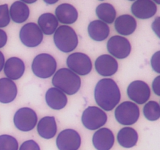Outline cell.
<instances>
[{
    "label": "cell",
    "mask_w": 160,
    "mask_h": 150,
    "mask_svg": "<svg viewBox=\"0 0 160 150\" xmlns=\"http://www.w3.org/2000/svg\"><path fill=\"white\" fill-rule=\"evenodd\" d=\"M17 95V88L14 81L7 78L0 79V102L9 103Z\"/></svg>",
    "instance_id": "obj_20"
},
{
    "label": "cell",
    "mask_w": 160,
    "mask_h": 150,
    "mask_svg": "<svg viewBox=\"0 0 160 150\" xmlns=\"http://www.w3.org/2000/svg\"><path fill=\"white\" fill-rule=\"evenodd\" d=\"M92 143L97 150H110L114 144L113 133L109 128H99L92 137Z\"/></svg>",
    "instance_id": "obj_15"
},
{
    "label": "cell",
    "mask_w": 160,
    "mask_h": 150,
    "mask_svg": "<svg viewBox=\"0 0 160 150\" xmlns=\"http://www.w3.org/2000/svg\"><path fill=\"white\" fill-rule=\"evenodd\" d=\"M7 42V34L3 30L0 29V48H3Z\"/></svg>",
    "instance_id": "obj_34"
},
{
    "label": "cell",
    "mask_w": 160,
    "mask_h": 150,
    "mask_svg": "<svg viewBox=\"0 0 160 150\" xmlns=\"http://www.w3.org/2000/svg\"><path fill=\"white\" fill-rule=\"evenodd\" d=\"M4 64H5V57L3 53L0 51V72L2 71V70L4 67Z\"/></svg>",
    "instance_id": "obj_35"
},
{
    "label": "cell",
    "mask_w": 160,
    "mask_h": 150,
    "mask_svg": "<svg viewBox=\"0 0 160 150\" xmlns=\"http://www.w3.org/2000/svg\"><path fill=\"white\" fill-rule=\"evenodd\" d=\"M67 65L69 70L78 76L88 75L92 70V62L88 55L82 52H73L68 56Z\"/></svg>",
    "instance_id": "obj_8"
},
{
    "label": "cell",
    "mask_w": 160,
    "mask_h": 150,
    "mask_svg": "<svg viewBox=\"0 0 160 150\" xmlns=\"http://www.w3.org/2000/svg\"><path fill=\"white\" fill-rule=\"evenodd\" d=\"M46 3H48V4H53V3L57 2L58 0H54V1H45Z\"/></svg>",
    "instance_id": "obj_36"
},
{
    "label": "cell",
    "mask_w": 160,
    "mask_h": 150,
    "mask_svg": "<svg viewBox=\"0 0 160 150\" xmlns=\"http://www.w3.org/2000/svg\"><path fill=\"white\" fill-rule=\"evenodd\" d=\"M159 59H160V52L158 51L152 56L151 59V65L153 70L156 73H159L160 67H159Z\"/></svg>",
    "instance_id": "obj_31"
},
{
    "label": "cell",
    "mask_w": 160,
    "mask_h": 150,
    "mask_svg": "<svg viewBox=\"0 0 160 150\" xmlns=\"http://www.w3.org/2000/svg\"><path fill=\"white\" fill-rule=\"evenodd\" d=\"M160 18L159 17H156V20L153 21L152 25V28L153 31L156 34V35L158 36V38H159V28H160Z\"/></svg>",
    "instance_id": "obj_33"
},
{
    "label": "cell",
    "mask_w": 160,
    "mask_h": 150,
    "mask_svg": "<svg viewBox=\"0 0 160 150\" xmlns=\"http://www.w3.org/2000/svg\"><path fill=\"white\" fill-rule=\"evenodd\" d=\"M152 89L155 94L158 96L160 95V77H156L152 82Z\"/></svg>",
    "instance_id": "obj_32"
},
{
    "label": "cell",
    "mask_w": 160,
    "mask_h": 150,
    "mask_svg": "<svg viewBox=\"0 0 160 150\" xmlns=\"http://www.w3.org/2000/svg\"><path fill=\"white\" fill-rule=\"evenodd\" d=\"M20 38L25 46L34 48L42 42L43 33L38 24L34 23H28L20 29Z\"/></svg>",
    "instance_id": "obj_9"
},
{
    "label": "cell",
    "mask_w": 160,
    "mask_h": 150,
    "mask_svg": "<svg viewBox=\"0 0 160 150\" xmlns=\"http://www.w3.org/2000/svg\"><path fill=\"white\" fill-rule=\"evenodd\" d=\"M57 63L56 59L48 53H42L35 56L31 65L34 74L43 79L54 75Z\"/></svg>",
    "instance_id": "obj_4"
},
{
    "label": "cell",
    "mask_w": 160,
    "mask_h": 150,
    "mask_svg": "<svg viewBox=\"0 0 160 150\" xmlns=\"http://www.w3.org/2000/svg\"><path fill=\"white\" fill-rule=\"evenodd\" d=\"M59 25L57 19L54 14L50 12H45L42 14L38 20V26L42 32L46 35H51L54 34Z\"/></svg>",
    "instance_id": "obj_25"
},
{
    "label": "cell",
    "mask_w": 160,
    "mask_h": 150,
    "mask_svg": "<svg viewBox=\"0 0 160 150\" xmlns=\"http://www.w3.org/2000/svg\"><path fill=\"white\" fill-rule=\"evenodd\" d=\"M13 122L19 131L28 132L32 131L37 125L38 116L35 111L31 108H20L14 115Z\"/></svg>",
    "instance_id": "obj_7"
},
{
    "label": "cell",
    "mask_w": 160,
    "mask_h": 150,
    "mask_svg": "<svg viewBox=\"0 0 160 150\" xmlns=\"http://www.w3.org/2000/svg\"><path fill=\"white\" fill-rule=\"evenodd\" d=\"M10 22L9 8L7 4L0 5V28H5Z\"/></svg>",
    "instance_id": "obj_29"
},
{
    "label": "cell",
    "mask_w": 160,
    "mask_h": 150,
    "mask_svg": "<svg viewBox=\"0 0 160 150\" xmlns=\"http://www.w3.org/2000/svg\"><path fill=\"white\" fill-rule=\"evenodd\" d=\"M121 94L117 83L111 78H104L97 83L95 99L98 106L105 111H111L120 101Z\"/></svg>",
    "instance_id": "obj_1"
},
{
    "label": "cell",
    "mask_w": 160,
    "mask_h": 150,
    "mask_svg": "<svg viewBox=\"0 0 160 150\" xmlns=\"http://www.w3.org/2000/svg\"><path fill=\"white\" fill-rule=\"evenodd\" d=\"M114 25L116 31L123 36L133 34L137 28L136 20L134 17L128 14H123L116 18Z\"/></svg>",
    "instance_id": "obj_19"
},
{
    "label": "cell",
    "mask_w": 160,
    "mask_h": 150,
    "mask_svg": "<svg viewBox=\"0 0 160 150\" xmlns=\"http://www.w3.org/2000/svg\"><path fill=\"white\" fill-rule=\"evenodd\" d=\"M81 144V136L73 129L63 130L56 138V145L59 150H78Z\"/></svg>",
    "instance_id": "obj_11"
},
{
    "label": "cell",
    "mask_w": 160,
    "mask_h": 150,
    "mask_svg": "<svg viewBox=\"0 0 160 150\" xmlns=\"http://www.w3.org/2000/svg\"><path fill=\"white\" fill-rule=\"evenodd\" d=\"M95 12L98 19H100L101 21L104 22L106 24L113 23L117 17V12L114 6L107 2L101 3L98 5Z\"/></svg>",
    "instance_id": "obj_26"
},
{
    "label": "cell",
    "mask_w": 160,
    "mask_h": 150,
    "mask_svg": "<svg viewBox=\"0 0 160 150\" xmlns=\"http://www.w3.org/2000/svg\"><path fill=\"white\" fill-rule=\"evenodd\" d=\"M88 32L91 38L96 42L106 40L109 36L110 29L109 27L101 20H93L91 22L88 28Z\"/></svg>",
    "instance_id": "obj_21"
},
{
    "label": "cell",
    "mask_w": 160,
    "mask_h": 150,
    "mask_svg": "<svg viewBox=\"0 0 160 150\" xmlns=\"http://www.w3.org/2000/svg\"><path fill=\"white\" fill-rule=\"evenodd\" d=\"M0 150H18V142L9 134L0 135Z\"/></svg>",
    "instance_id": "obj_28"
},
{
    "label": "cell",
    "mask_w": 160,
    "mask_h": 150,
    "mask_svg": "<svg viewBox=\"0 0 160 150\" xmlns=\"http://www.w3.org/2000/svg\"><path fill=\"white\" fill-rule=\"evenodd\" d=\"M53 41L59 50L63 52H70L78 45V37L71 27L62 25L55 31Z\"/></svg>",
    "instance_id": "obj_3"
},
{
    "label": "cell",
    "mask_w": 160,
    "mask_h": 150,
    "mask_svg": "<svg viewBox=\"0 0 160 150\" xmlns=\"http://www.w3.org/2000/svg\"><path fill=\"white\" fill-rule=\"evenodd\" d=\"M52 82L55 88L69 95L76 94L81 86L80 77L67 68H61L57 70L53 75Z\"/></svg>",
    "instance_id": "obj_2"
},
{
    "label": "cell",
    "mask_w": 160,
    "mask_h": 150,
    "mask_svg": "<svg viewBox=\"0 0 160 150\" xmlns=\"http://www.w3.org/2000/svg\"><path fill=\"white\" fill-rule=\"evenodd\" d=\"M4 73L7 78L10 80H18L23 75L25 71V65L21 59L17 57H11L7 59L4 64Z\"/></svg>",
    "instance_id": "obj_16"
},
{
    "label": "cell",
    "mask_w": 160,
    "mask_h": 150,
    "mask_svg": "<svg viewBox=\"0 0 160 150\" xmlns=\"http://www.w3.org/2000/svg\"><path fill=\"white\" fill-rule=\"evenodd\" d=\"M9 12L11 20L17 23H23L30 16L29 7L22 1L14 2L11 5Z\"/></svg>",
    "instance_id": "obj_23"
},
{
    "label": "cell",
    "mask_w": 160,
    "mask_h": 150,
    "mask_svg": "<svg viewBox=\"0 0 160 150\" xmlns=\"http://www.w3.org/2000/svg\"><path fill=\"white\" fill-rule=\"evenodd\" d=\"M45 101L51 109L59 110L67 106V97L56 88H51L45 94Z\"/></svg>",
    "instance_id": "obj_18"
},
{
    "label": "cell",
    "mask_w": 160,
    "mask_h": 150,
    "mask_svg": "<svg viewBox=\"0 0 160 150\" xmlns=\"http://www.w3.org/2000/svg\"><path fill=\"white\" fill-rule=\"evenodd\" d=\"M39 135L45 139H51L55 137L57 131L56 119L54 117H45L40 120L37 126Z\"/></svg>",
    "instance_id": "obj_22"
},
{
    "label": "cell",
    "mask_w": 160,
    "mask_h": 150,
    "mask_svg": "<svg viewBox=\"0 0 160 150\" xmlns=\"http://www.w3.org/2000/svg\"><path fill=\"white\" fill-rule=\"evenodd\" d=\"M107 119L104 110L97 106H88L83 112L81 121L87 129L95 131L106 124Z\"/></svg>",
    "instance_id": "obj_6"
},
{
    "label": "cell",
    "mask_w": 160,
    "mask_h": 150,
    "mask_svg": "<svg viewBox=\"0 0 160 150\" xmlns=\"http://www.w3.org/2000/svg\"><path fill=\"white\" fill-rule=\"evenodd\" d=\"M143 113L145 118L150 121L159 120L160 117L159 104L156 101H149L144 106Z\"/></svg>",
    "instance_id": "obj_27"
},
{
    "label": "cell",
    "mask_w": 160,
    "mask_h": 150,
    "mask_svg": "<svg viewBox=\"0 0 160 150\" xmlns=\"http://www.w3.org/2000/svg\"><path fill=\"white\" fill-rule=\"evenodd\" d=\"M95 70L97 73L103 77L114 75L118 70V62L117 59L110 55H102L95 60Z\"/></svg>",
    "instance_id": "obj_14"
},
{
    "label": "cell",
    "mask_w": 160,
    "mask_h": 150,
    "mask_svg": "<svg viewBox=\"0 0 160 150\" xmlns=\"http://www.w3.org/2000/svg\"><path fill=\"white\" fill-rule=\"evenodd\" d=\"M19 150H41L38 144L34 140H28L23 142Z\"/></svg>",
    "instance_id": "obj_30"
},
{
    "label": "cell",
    "mask_w": 160,
    "mask_h": 150,
    "mask_svg": "<svg viewBox=\"0 0 160 150\" xmlns=\"http://www.w3.org/2000/svg\"><path fill=\"white\" fill-rule=\"evenodd\" d=\"M140 116L138 106L130 101L120 103L115 110L117 121L122 125H133L138 121Z\"/></svg>",
    "instance_id": "obj_5"
},
{
    "label": "cell",
    "mask_w": 160,
    "mask_h": 150,
    "mask_svg": "<svg viewBox=\"0 0 160 150\" xmlns=\"http://www.w3.org/2000/svg\"><path fill=\"white\" fill-rule=\"evenodd\" d=\"M128 95L130 99L137 104L147 102L151 96L150 88L147 83L142 81H134L128 88Z\"/></svg>",
    "instance_id": "obj_12"
},
{
    "label": "cell",
    "mask_w": 160,
    "mask_h": 150,
    "mask_svg": "<svg viewBox=\"0 0 160 150\" xmlns=\"http://www.w3.org/2000/svg\"><path fill=\"white\" fill-rule=\"evenodd\" d=\"M55 13L57 20L63 24H72L78 18V12L76 8L68 3L59 5L56 7Z\"/></svg>",
    "instance_id": "obj_17"
},
{
    "label": "cell",
    "mask_w": 160,
    "mask_h": 150,
    "mask_svg": "<svg viewBox=\"0 0 160 150\" xmlns=\"http://www.w3.org/2000/svg\"><path fill=\"white\" fill-rule=\"evenodd\" d=\"M109 52L117 59H125L130 55L131 45L128 39L123 36L115 35L109 38L107 42Z\"/></svg>",
    "instance_id": "obj_10"
},
{
    "label": "cell",
    "mask_w": 160,
    "mask_h": 150,
    "mask_svg": "<svg viewBox=\"0 0 160 150\" xmlns=\"http://www.w3.org/2000/svg\"><path fill=\"white\" fill-rule=\"evenodd\" d=\"M138 140V132L131 127H125L122 128L117 134V142L123 148H129L135 146Z\"/></svg>",
    "instance_id": "obj_24"
},
{
    "label": "cell",
    "mask_w": 160,
    "mask_h": 150,
    "mask_svg": "<svg viewBox=\"0 0 160 150\" xmlns=\"http://www.w3.org/2000/svg\"><path fill=\"white\" fill-rule=\"evenodd\" d=\"M131 9L134 17L141 20H146L155 16L157 6L152 0H138L133 2Z\"/></svg>",
    "instance_id": "obj_13"
}]
</instances>
